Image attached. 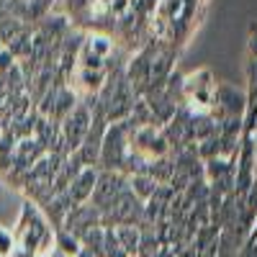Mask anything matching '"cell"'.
Returning a JSON list of instances; mask_svg holds the SVG:
<instances>
[{
  "instance_id": "cell-6",
  "label": "cell",
  "mask_w": 257,
  "mask_h": 257,
  "mask_svg": "<svg viewBox=\"0 0 257 257\" xmlns=\"http://www.w3.org/2000/svg\"><path fill=\"white\" fill-rule=\"evenodd\" d=\"M100 224V211L93 206V203H80V206H75L67 216H64V221H62V229L64 231H70L72 237H82L85 231H90L93 226H98ZM57 231V229H54Z\"/></svg>"
},
{
  "instance_id": "cell-9",
  "label": "cell",
  "mask_w": 257,
  "mask_h": 257,
  "mask_svg": "<svg viewBox=\"0 0 257 257\" xmlns=\"http://www.w3.org/2000/svg\"><path fill=\"white\" fill-rule=\"evenodd\" d=\"M80 103V98H77V93L72 90V88H67V85H62L59 88V93H57V100H54V111H52V121L54 123H62L64 118H67L70 113H72V108Z\"/></svg>"
},
{
  "instance_id": "cell-2",
  "label": "cell",
  "mask_w": 257,
  "mask_h": 257,
  "mask_svg": "<svg viewBox=\"0 0 257 257\" xmlns=\"http://www.w3.org/2000/svg\"><path fill=\"white\" fill-rule=\"evenodd\" d=\"M123 123L128 128V152L132 155H137L144 162L170 155V144L160 126H134L128 118H123Z\"/></svg>"
},
{
  "instance_id": "cell-13",
  "label": "cell",
  "mask_w": 257,
  "mask_h": 257,
  "mask_svg": "<svg viewBox=\"0 0 257 257\" xmlns=\"http://www.w3.org/2000/svg\"><path fill=\"white\" fill-rule=\"evenodd\" d=\"M157 188H160V185L149 178V175H128V190H132L142 203H144L147 198H152V193H155Z\"/></svg>"
},
{
  "instance_id": "cell-17",
  "label": "cell",
  "mask_w": 257,
  "mask_h": 257,
  "mask_svg": "<svg viewBox=\"0 0 257 257\" xmlns=\"http://www.w3.org/2000/svg\"><path fill=\"white\" fill-rule=\"evenodd\" d=\"M16 64H18V62L13 59V54H11L8 49H0V77H3L6 72H11Z\"/></svg>"
},
{
  "instance_id": "cell-10",
  "label": "cell",
  "mask_w": 257,
  "mask_h": 257,
  "mask_svg": "<svg viewBox=\"0 0 257 257\" xmlns=\"http://www.w3.org/2000/svg\"><path fill=\"white\" fill-rule=\"evenodd\" d=\"M173 173H175L173 155H167V157H160V160L147 162V170H144V175H149V178H152L157 185H170V180H173Z\"/></svg>"
},
{
  "instance_id": "cell-14",
  "label": "cell",
  "mask_w": 257,
  "mask_h": 257,
  "mask_svg": "<svg viewBox=\"0 0 257 257\" xmlns=\"http://www.w3.org/2000/svg\"><path fill=\"white\" fill-rule=\"evenodd\" d=\"M54 249H57L62 257H75V254L80 252V239L72 237L70 231L57 229V231H54Z\"/></svg>"
},
{
  "instance_id": "cell-12",
  "label": "cell",
  "mask_w": 257,
  "mask_h": 257,
  "mask_svg": "<svg viewBox=\"0 0 257 257\" xmlns=\"http://www.w3.org/2000/svg\"><path fill=\"white\" fill-rule=\"evenodd\" d=\"M116 237H118V242H121V247L128 257H137L139 239H142L139 226H116Z\"/></svg>"
},
{
  "instance_id": "cell-18",
  "label": "cell",
  "mask_w": 257,
  "mask_h": 257,
  "mask_svg": "<svg viewBox=\"0 0 257 257\" xmlns=\"http://www.w3.org/2000/svg\"><path fill=\"white\" fill-rule=\"evenodd\" d=\"M0 49H6V47H3V41H0Z\"/></svg>"
},
{
  "instance_id": "cell-4",
  "label": "cell",
  "mask_w": 257,
  "mask_h": 257,
  "mask_svg": "<svg viewBox=\"0 0 257 257\" xmlns=\"http://www.w3.org/2000/svg\"><path fill=\"white\" fill-rule=\"evenodd\" d=\"M90 118H93V108L88 103H77L72 113L59 123V144H62V155H72L80 149L85 134L90 128Z\"/></svg>"
},
{
  "instance_id": "cell-16",
  "label": "cell",
  "mask_w": 257,
  "mask_h": 257,
  "mask_svg": "<svg viewBox=\"0 0 257 257\" xmlns=\"http://www.w3.org/2000/svg\"><path fill=\"white\" fill-rule=\"evenodd\" d=\"M13 252V231L0 226V257H11Z\"/></svg>"
},
{
  "instance_id": "cell-5",
  "label": "cell",
  "mask_w": 257,
  "mask_h": 257,
  "mask_svg": "<svg viewBox=\"0 0 257 257\" xmlns=\"http://www.w3.org/2000/svg\"><path fill=\"white\" fill-rule=\"evenodd\" d=\"M123 190H128V175L118 170H98V180L93 188V196L88 203H93L100 213L108 208Z\"/></svg>"
},
{
  "instance_id": "cell-7",
  "label": "cell",
  "mask_w": 257,
  "mask_h": 257,
  "mask_svg": "<svg viewBox=\"0 0 257 257\" xmlns=\"http://www.w3.org/2000/svg\"><path fill=\"white\" fill-rule=\"evenodd\" d=\"M95 180H98V167H85L82 173L72 180V185L67 188V193H70V198H72L75 206L90 201L93 188H95Z\"/></svg>"
},
{
  "instance_id": "cell-15",
  "label": "cell",
  "mask_w": 257,
  "mask_h": 257,
  "mask_svg": "<svg viewBox=\"0 0 257 257\" xmlns=\"http://www.w3.org/2000/svg\"><path fill=\"white\" fill-rule=\"evenodd\" d=\"M103 257H128L116 237V229H105L103 226Z\"/></svg>"
},
{
  "instance_id": "cell-8",
  "label": "cell",
  "mask_w": 257,
  "mask_h": 257,
  "mask_svg": "<svg viewBox=\"0 0 257 257\" xmlns=\"http://www.w3.org/2000/svg\"><path fill=\"white\" fill-rule=\"evenodd\" d=\"M82 49L95 54V57H100V59H108L113 54V49H116V41H113L111 34L88 31V34H85V39H82Z\"/></svg>"
},
{
  "instance_id": "cell-11",
  "label": "cell",
  "mask_w": 257,
  "mask_h": 257,
  "mask_svg": "<svg viewBox=\"0 0 257 257\" xmlns=\"http://www.w3.org/2000/svg\"><path fill=\"white\" fill-rule=\"evenodd\" d=\"M26 29H29V24H24V21H18V18H13L8 13H3V16H0V41H3V47L11 44V41L18 34H24Z\"/></svg>"
},
{
  "instance_id": "cell-1",
  "label": "cell",
  "mask_w": 257,
  "mask_h": 257,
  "mask_svg": "<svg viewBox=\"0 0 257 257\" xmlns=\"http://www.w3.org/2000/svg\"><path fill=\"white\" fill-rule=\"evenodd\" d=\"M216 98V77L208 67L183 75V105L193 113H208Z\"/></svg>"
},
{
  "instance_id": "cell-3",
  "label": "cell",
  "mask_w": 257,
  "mask_h": 257,
  "mask_svg": "<svg viewBox=\"0 0 257 257\" xmlns=\"http://www.w3.org/2000/svg\"><path fill=\"white\" fill-rule=\"evenodd\" d=\"M126 157H128V128H126V123L123 121L108 123L103 144H100L98 170H118V173H123Z\"/></svg>"
}]
</instances>
